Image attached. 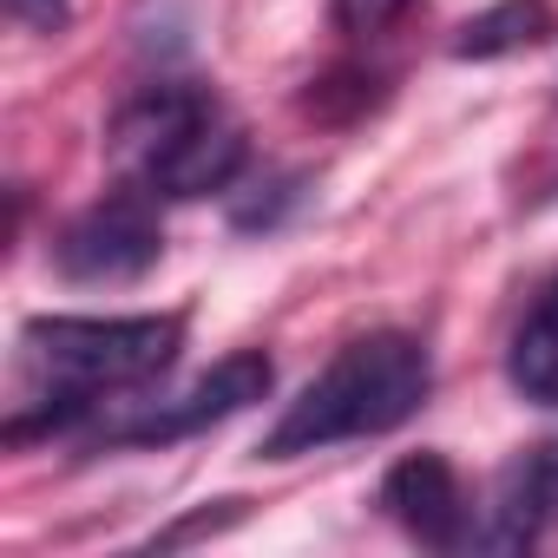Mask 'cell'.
Returning <instances> with one entry per match:
<instances>
[{
	"instance_id": "obj_7",
	"label": "cell",
	"mask_w": 558,
	"mask_h": 558,
	"mask_svg": "<svg viewBox=\"0 0 558 558\" xmlns=\"http://www.w3.org/2000/svg\"><path fill=\"white\" fill-rule=\"evenodd\" d=\"M545 525H558V440L525 447L499 473L493 506H480L473 551H525V545H538Z\"/></svg>"
},
{
	"instance_id": "obj_9",
	"label": "cell",
	"mask_w": 558,
	"mask_h": 558,
	"mask_svg": "<svg viewBox=\"0 0 558 558\" xmlns=\"http://www.w3.org/2000/svg\"><path fill=\"white\" fill-rule=\"evenodd\" d=\"M558 34L551 0H493L453 34V60H512Z\"/></svg>"
},
{
	"instance_id": "obj_8",
	"label": "cell",
	"mask_w": 558,
	"mask_h": 558,
	"mask_svg": "<svg viewBox=\"0 0 558 558\" xmlns=\"http://www.w3.org/2000/svg\"><path fill=\"white\" fill-rule=\"evenodd\" d=\"M506 381H512L532 408H558V269H551V283L532 296V310H525L519 329H512Z\"/></svg>"
},
{
	"instance_id": "obj_6",
	"label": "cell",
	"mask_w": 558,
	"mask_h": 558,
	"mask_svg": "<svg viewBox=\"0 0 558 558\" xmlns=\"http://www.w3.org/2000/svg\"><path fill=\"white\" fill-rule=\"evenodd\" d=\"M381 512L414 545H434V551L473 545V525H480V512H473V499H466V486H460V473H453L447 453H408V460H395L388 480H381Z\"/></svg>"
},
{
	"instance_id": "obj_12",
	"label": "cell",
	"mask_w": 558,
	"mask_h": 558,
	"mask_svg": "<svg viewBox=\"0 0 558 558\" xmlns=\"http://www.w3.org/2000/svg\"><path fill=\"white\" fill-rule=\"evenodd\" d=\"M243 512V499H223V512H197V519H184V525H171V532H158L151 545H184V538H204V532H223L230 519Z\"/></svg>"
},
{
	"instance_id": "obj_10",
	"label": "cell",
	"mask_w": 558,
	"mask_h": 558,
	"mask_svg": "<svg viewBox=\"0 0 558 558\" xmlns=\"http://www.w3.org/2000/svg\"><path fill=\"white\" fill-rule=\"evenodd\" d=\"M408 8H414V0H336V27H342V34H381V27H395Z\"/></svg>"
},
{
	"instance_id": "obj_1",
	"label": "cell",
	"mask_w": 558,
	"mask_h": 558,
	"mask_svg": "<svg viewBox=\"0 0 558 558\" xmlns=\"http://www.w3.org/2000/svg\"><path fill=\"white\" fill-rule=\"evenodd\" d=\"M184 349V316H34L21 329L27 408L8 414V447L86 421L106 395L158 381Z\"/></svg>"
},
{
	"instance_id": "obj_2",
	"label": "cell",
	"mask_w": 558,
	"mask_h": 558,
	"mask_svg": "<svg viewBox=\"0 0 558 558\" xmlns=\"http://www.w3.org/2000/svg\"><path fill=\"white\" fill-rule=\"evenodd\" d=\"M434 395V362L427 342H414L408 329H368L355 342H342L329 355V368L283 408L263 434V460H296V453H323L336 440H375L408 427Z\"/></svg>"
},
{
	"instance_id": "obj_4",
	"label": "cell",
	"mask_w": 558,
	"mask_h": 558,
	"mask_svg": "<svg viewBox=\"0 0 558 558\" xmlns=\"http://www.w3.org/2000/svg\"><path fill=\"white\" fill-rule=\"evenodd\" d=\"M165 256V223H158V197L138 184L106 191L99 204H86L60 236H53V269L66 283L86 290H119L138 283L145 269H158Z\"/></svg>"
},
{
	"instance_id": "obj_5",
	"label": "cell",
	"mask_w": 558,
	"mask_h": 558,
	"mask_svg": "<svg viewBox=\"0 0 558 558\" xmlns=\"http://www.w3.org/2000/svg\"><path fill=\"white\" fill-rule=\"evenodd\" d=\"M269 381H276L269 355L263 349H236L217 368H204L191 388H178L165 401H145L125 421H106V447H171V440H191V434H204V427L256 408L269 395Z\"/></svg>"
},
{
	"instance_id": "obj_11",
	"label": "cell",
	"mask_w": 558,
	"mask_h": 558,
	"mask_svg": "<svg viewBox=\"0 0 558 558\" xmlns=\"http://www.w3.org/2000/svg\"><path fill=\"white\" fill-rule=\"evenodd\" d=\"M8 14H14L21 27H34V34H66L73 0H8Z\"/></svg>"
},
{
	"instance_id": "obj_3",
	"label": "cell",
	"mask_w": 558,
	"mask_h": 558,
	"mask_svg": "<svg viewBox=\"0 0 558 558\" xmlns=\"http://www.w3.org/2000/svg\"><path fill=\"white\" fill-rule=\"evenodd\" d=\"M106 158L119 171V184H138L151 197H210L230 191L250 165V138L236 125V112L197 86V80H151L145 93H132L112 125H106Z\"/></svg>"
}]
</instances>
